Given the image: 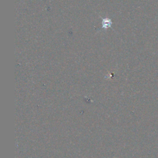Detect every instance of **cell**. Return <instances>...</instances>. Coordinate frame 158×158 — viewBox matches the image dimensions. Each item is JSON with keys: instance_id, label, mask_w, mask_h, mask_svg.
Listing matches in <instances>:
<instances>
[{"instance_id": "obj_1", "label": "cell", "mask_w": 158, "mask_h": 158, "mask_svg": "<svg viewBox=\"0 0 158 158\" xmlns=\"http://www.w3.org/2000/svg\"><path fill=\"white\" fill-rule=\"evenodd\" d=\"M111 21L109 19H104L102 20V27L104 28H107L110 27L111 25Z\"/></svg>"}]
</instances>
